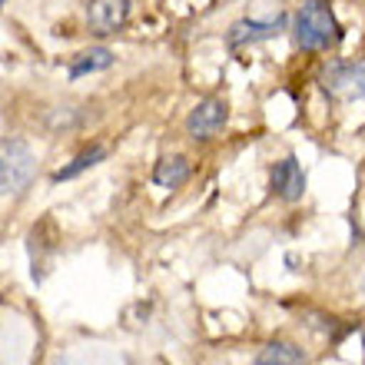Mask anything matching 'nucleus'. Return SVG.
Segmentation results:
<instances>
[{
	"instance_id": "obj_5",
	"label": "nucleus",
	"mask_w": 365,
	"mask_h": 365,
	"mask_svg": "<svg viewBox=\"0 0 365 365\" xmlns=\"http://www.w3.org/2000/svg\"><path fill=\"white\" fill-rule=\"evenodd\" d=\"M286 30V17L279 14L272 20H236L230 30H226V47L240 50V47H252L259 40H272Z\"/></svg>"
},
{
	"instance_id": "obj_14",
	"label": "nucleus",
	"mask_w": 365,
	"mask_h": 365,
	"mask_svg": "<svg viewBox=\"0 0 365 365\" xmlns=\"http://www.w3.org/2000/svg\"><path fill=\"white\" fill-rule=\"evenodd\" d=\"M4 4H7V0H4Z\"/></svg>"
},
{
	"instance_id": "obj_3",
	"label": "nucleus",
	"mask_w": 365,
	"mask_h": 365,
	"mask_svg": "<svg viewBox=\"0 0 365 365\" xmlns=\"http://www.w3.org/2000/svg\"><path fill=\"white\" fill-rule=\"evenodd\" d=\"M319 83L332 100H365V60H332Z\"/></svg>"
},
{
	"instance_id": "obj_13",
	"label": "nucleus",
	"mask_w": 365,
	"mask_h": 365,
	"mask_svg": "<svg viewBox=\"0 0 365 365\" xmlns=\"http://www.w3.org/2000/svg\"><path fill=\"white\" fill-rule=\"evenodd\" d=\"M362 339H365V332H362Z\"/></svg>"
},
{
	"instance_id": "obj_7",
	"label": "nucleus",
	"mask_w": 365,
	"mask_h": 365,
	"mask_svg": "<svg viewBox=\"0 0 365 365\" xmlns=\"http://www.w3.org/2000/svg\"><path fill=\"white\" fill-rule=\"evenodd\" d=\"M87 20H90V30L100 34V37L116 34V30H123L126 20H130V0H90Z\"/></svg>"
},
{
	"instance_id": "obj_9",
	"label": "nucleus",
	"mask_w": 365,
	"mask_h": 365,
	"mask_svg": "<svg viewBox=\"0 0 365 365\" xmlns=\"http://www.w3.org/2000/svg\"><path fill=\"white\" fill-rule=\"evenodd\" d=\"M113 60L116 57L106 47L83 50V53H77V57L70 60V80H80V77H87V73H96V70H110Z\"/></svg>"
},
{
	"instance_id": "obj_6",
	"label": "nucleus",
	"mask_w": 365,
	"mask_h": 365,
	"mask_svg": "<svg viewBox=\"0 0 365 365\" xmlns=\"http://www.w3.org/2000/svg\"><path fill=\"white\" fill-rule=\"evenodd\" d=\"M269 190H272V196H279L282 202L302 200V192H306V173H302V163H299L296 156H286L282 163L272 166Z\"/></svg>"
},
{
	"instance_id": "obj_10",
	"label": "nucleus",
	"mask_w": 365,
	"mask_h": 365,
	"mask_svg": "<svg viewBox=\"0 0 365 365\" xmlns=\"http://www.w3.org/2000/svg\"><path fill=\"white\" fill-rule=\"evenodd\" d=\"M252 365H306V352L292 342H269L259 349Z\"/></svg>"
},
{
	"instance_id": "obj_12",
	"label": "nucleus",
	"mask_w": 365,
	"mask_h": 365,
	"mask_svg": "<svg viewBox=\"0 0 365 365\" xmlns=\"http://www.w3.org/2000/svg\"><path fill=\"white\" fill-rule=\"evenodd\" d=\"M50 130H67V126H77L80 123V116H77V110L73 106H57L53 113H50Z\"/></svg>"
},
{
	"instance_id": "obj_2",
	"label": "nucleus",
	"mask_w": 365,
	"mask_h": 365,
	"mask_svg": "<svg viewBox=\"0 0 365 365\" xmlns=\"http://www.w3.org/2000/svg\"><path fill=\"white\" fill-rule=\"evenodd\" d=\"M34 180V153L17 136H7L0 146V190L4 196H20Z\"/></svg>"
},
{
	"instance_id": "obj_4",
	"label": "nucleus",
	"mask_w": 365,
	"mask_h": 365,
	"mask_svg": "<svg viewBox=\"0 0 365 365\" xmlns=\"http://www.w3.org/2000/svg\"><path fill=\"white\" fill-rule=\"evenodd\" d=\"M230 120V106L220 96H206L190 110L186 116V136L190 140H212Z\"/></svg>"
},
{
	"instance_id": "obj_11",
	"label": "nucleus",
	"mask_w": 365,
	"mask_h": 365,
	"mask_svg": "<svg viewBox=\"0 0 365 365\" xmlns=\"http://www.w3.org/2000/svg\"><path fill=\"white\" fill-rule=\"evenodd\" d=\"M106 160V146H90V150H83V153L73 160V163L60 166L57 173L50 176V182H67V180H77L80 173H87V170H93L96 163H103Z\"/></svg>"
},
{
	"instance_id": "obj_8",
	"label": "nucleus",
	"mask_w": 365,
	"mask_h": 365,
	"mask_svg": "<svg viewBox=\"0 0 365 365\" xmlns=\"http://www.w3.org/2000/svg\"><path fill=\"white\" fill-rule=\"evenodd\" d=\"M190 173H192V166L186 156H163L153 166V182L163 186V190H180L182 182L190 180Z\"/></svg>"
},
{
	"instance_id": "obj_1",
	"label": "nucleus",
	"mask_w": 365,
	"mask_h": 365,
	"mask_svg": "<svg viewBox=\"0 0 365 365\" xmlns=\"http://www.w3.org/2000/svg\"><path fill=\"white\" fill-rule=\"evenodd\" d=\"M292 40L299 50H309V53L336 47L342 40V27L326 0H306L299 7L296 20H292Z\"/></svg>"
}]
</instances>
